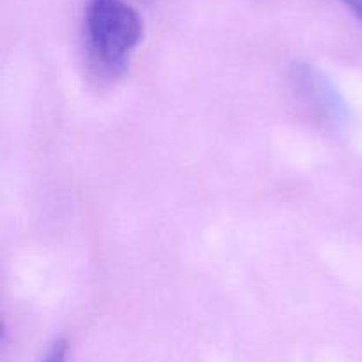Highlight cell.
<instances>
[{
    "mask_svg": "<svg viewBox=\"0 0 362 362\" xmlns=\"http://www.w3.org/2000/svg\"><path fill=\"white\" fill-rule=\"evenodd\" d=\"M85 27L92 55L110 73L124 69L144 32L140 14L126 0H90Z\"/></svg>",
    "mask_w": 362,
    "mask_h": 362,
    "instance_id": "6da1fadb",
    "label": "cell"
},
{
    "mask_svg": "<svg viewBox=\"0 0 362 362\" xmlns=\"http://www.w3.org/2000/svg\"><path fill=\"white\" fill-rule=\"evenodd\" d=\"M67 357V341L66 339H60L55 345L52 346V350L48 352V356L42 359V362H66Z\"/></svg>",
    "mask_w": 362,
    "mask_h": 362,
    "instance_id": "7a4b0ae2",
    "label": "cell"
},
{
    "mask_svg": "<svg viewBox=\"0 0 362 362\" xmlns=\"http://www.w3.org/2000/svg\"><path fill=\"white\" fill-rule=\"evenodd\" d=\"M341 2L349 6V9L362 21V0H341Z\"/></svg>",
    "mask_w": 362,
    "mask_h": 362,
    "instance_id": "3957f363",
    "label": "cell"
}]
</instances>
